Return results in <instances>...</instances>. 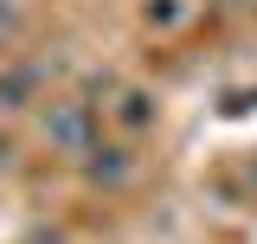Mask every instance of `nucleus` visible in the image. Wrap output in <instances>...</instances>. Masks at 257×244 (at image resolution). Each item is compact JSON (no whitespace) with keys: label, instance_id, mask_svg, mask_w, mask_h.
<instances>
[{"label":"nucleus","instance_id":"1","mask_svg":"<svg viewBox=\"0 0 257 244\" xmlns=\"http://www.w3.org/2000/svg\"><path fill=\"white\" fill-rule=\"evenodd\" d=\"M45 135H58L64 148H84V103H58L45 116Z\"/></svg>","mask_w":257,"mask_h":244},{"label":"nucleus","instance_id":"2","mask_svg":"<svg viewBox=\"0 0 257 244\" xmlns=\"http://www.w3.org/2000/svg\"><path fill=\"white\" fill-rule=\"evenodd\" d=\"M116 122H122L128 135H142V129L155 122V96H148V90H122V103H116Z\"/></svg>","mask_w":257,"mask_h":244},{"label":"nucleus","instance_id":"3","mask_svg":"<svg viewBox=\"0 0 257 244\" xmlns=\"http://www.w3.org/2000/svg\"><path fill=\"white\" fill-rule=\"evenodd\" d=\"M103 154H109V161H90V174H96V180H109V186H122L128 174H135V161H128L122 148H103Z\"/></svg>","mask_w":257,"mask_h":244},{"label":"nucleus","instance_id":"4","mask_svg":"<svg viewBox=\"0 0 257 244\" xmlns=\"http://www.w3.org/2000/svg\"><path fill=\"white\" fill-rule=\"evenodd\" d=\"M7 26H13V7H0V32H7Z\"/></svg>","mask_w":257,"mask_h":244}]
</instances>
